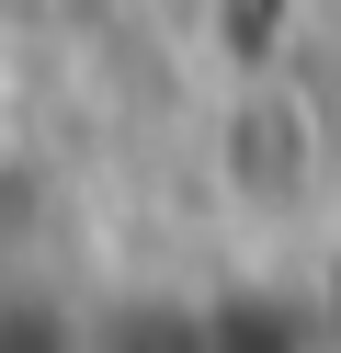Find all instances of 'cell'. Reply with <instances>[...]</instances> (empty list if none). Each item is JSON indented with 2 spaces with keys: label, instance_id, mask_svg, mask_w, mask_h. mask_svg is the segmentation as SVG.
<instances>
[{
  "label": "cell",
  "instance_id": "obj_1",
  "mask_svg": "<svg viewBox=\"0 0 341 353\" xmlns=\"http://www.w3.org/2000/svg\"><path fill=\"white\" fill-rule=\"evenodd\" d=\"M285 12H296V0H216V46L273 57V46H285Z\"/></svg>",
  "mask_w": 341,
  "mask_h": 353
}]
</instances>
